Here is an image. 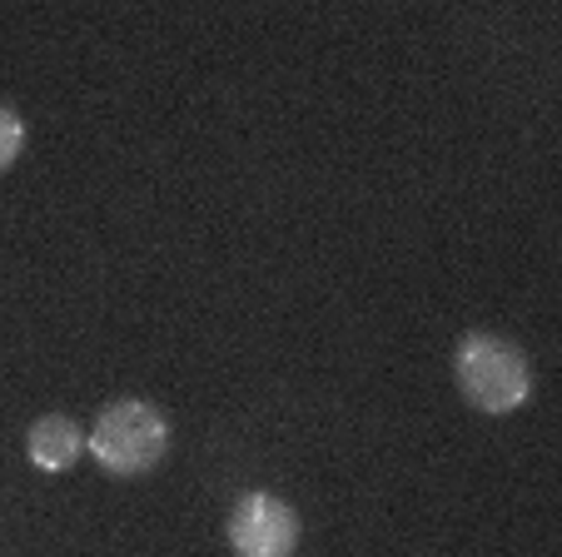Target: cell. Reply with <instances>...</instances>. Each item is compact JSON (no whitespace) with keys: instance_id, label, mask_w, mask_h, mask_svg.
Wrapping results in <instances>:
<instances>
[{"instance_id":"1","label":"cell","mask_w":562,"mask_h":557,"mask_svg":"<svg viewBox=\"0 0 562 557\" xmlns=\"http://www.w3.org/2000/svg\"><path fill=\"white\" fill-rule=\"evenodd\" d=\"M90 458L115 478H145L155 474L170 453V423L145 399H115L100 409V419L86 433Z\"/></svg>"},{"instance_id":"2","label":"cell","mask_w":562,"mask_h":557,"mask_svg":"<svg viewBox=\"0 0 562 557\" xmlns=\"http://www.w3.org/2000/svg\"><path fill=\"white\" fill-rule=\"evenodd\" d=\"M453 374L463 399L477 413H513L532 399V364L503 334H463L453 354Z\"/></svg>"},{"instance_id":"3","label":"cell","mask_w":562,"mask_h":557,"mask_svg":"<svg viewBox=\"0 0 562 557\" xmlns=\"http://www.w3.org/2000/svg\"><path fill=\"white\" fill-rule=\"evenodd\" d=\"M234 557H294L299 513L274 493H245L229 513Z\"/></svg>"},{"instance_id":"4","label":"cell","mask_w":562,"mask_h":557,"mask_svg":"<svg viewBox=\"0 0 562 557\" xmlns=\"http://www.w3.org/2000/svg\"><path fill=\"white\" fill-rule=\"evenodd\" d=\"M25 453H31V463L41 474H65V468L86 453V433H80L75 419H65V413H45V419H35L31 433H25Z\"/></svg>"},{"instance_id":"5","label":"cell","mask_w":562,"mask_h":557,"mask_svg":"<svg viewBox=\"0 0 562 557\" xmlns=\"http://www.w3.org/2000/svg\"><path fill=\"white\" fill-rule=\"evenodd\" d=\"M21 149H25V120L0 105V175L21 159Z\"/></svg>"}]
</instances>
